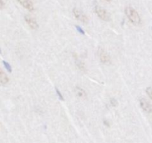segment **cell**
Wrapping results in <instances>:
<instances>
[{
    "instance_id": "obj_1",
    "label": "cell",
    "mask_w": 152,
    "mask_h": 143,
    "mask_svg": "<svg viewBox=\"0 0 152 143\" xmlns=\"http://www.w3.org/2000/svg\"><path fill=\"white\" fill-rule=\"evenodd\" d=\"M125 14L128 20L135 26H139L141 24V18L140 14L134 8L131 6H127L125 8Z\"/></svg>"
},
{
    "instance_id": "obj_2",
    "label": "cell",
    "mask_w": 152,
    "mask_h": 143,
    "mask_svg": "<svg viewBox=\"0 0 152 143\" xmlns=\"http://www.w3.org/2000/svg\"><path fill=\"white\" fill-rule=\"evenodd\" d=\"M95 13H96V15L99 17V18L104 20V21L109 22L111 20L110 14L107 10L102 8V7L96 5V6L95 7Z\"/></svg>"
},
{
    "instance_id": "obj_3",
    "label": "cell",
    "mask_w": 152,
    "mask_h": 143,
    "mask_svg": "<svg viewBox=\"0 0 152 143\" xmlns=\"http://www.w3.org/2000/svg\"><path fill=\"white\" fill-rule=\"evenodd\" d=\"M72 13L74 17H75L77 20H79L80 22L84 23V24L88 23L89 22L88 17H87V15H86L84 13H83L81 10L78 9V8H74L72 10Z\"/></svg>"
},
{
    "instance_id": "obj_4",
    "label": "cell",
    "mask_w": 152,
    "mask_h": 143,
    "mask_svg": "<svg viewBox=\"0 0 152 143\" xmlns=\"http://www.w3.org/2000/svg\"><path fill=\"white\" fill-rule=\"evenodd\" d=\"M98 53H99V59H100V61L102 63L109 64L110 63V57L104 49H103L102 48H99Z\"/></svg>"
},
{
    "instance_id": "obj_5",
    "label": "cell",
    "mask_w": 152,
    "mask_h": 143,
    "mask_svg": "<svg viewBox=\"0 0 152 143\" xmlns=\"http://www.w3.org/2000/svg\"><path fill=\"white\" fill-rule=\"evenodd\" d=\"M25 20H26V23L29 26V27L31 29H33V30H37V29L39 28V25H38L37 22L33 17H31V16H25Z\"/></svg>"
},
{
    "instance_id": "obj_6",
    "label": "cell",
    "mask_w": 152,
    "mask_h": 143,
    "mask_svg": "<svg viewBox=\"0 0 152 143\" xmlns=\"http://www.w3.org/2000/svg\"><path fill=\"white\" fill-rule=\"evenodd\" d=\"M140 104L142 109L145 112H146L147 113H152V106L147 100H145V98H141L140 100Z\"/></svg>"
},
{
    "instance_id": "obj_7",
    "label": "cell",
    "mask_w": 152,
    "mask_h": 143,
    "mask_svg": "<svg viewBox=\"0 0 152 143\" xmlns=\"http://www.w3.org/2000/svg\"><path fill=\"white\" fill-rule=\"evenodd\" d=\"M17 2L28 11H33L34 10V6L31 0H17Z\"/></svg>"
},
{
    "instance_id": "obj_8",
    "label": "cell",
    "mask_w": 152,
    "mask_h": 143,
    "mask_svg": "<svg viewBox=\"0 0 152 143\" xmlns=\"http://www.w3.org/2000/svg\"><path fill=\"white\" fill-rule=\"evenodd\" d=\"M73 55H74L75 59V63H76V65H77V67H78V68L79 69L81 72L87 71V68H86L85 64H84L82 61H81L78 58H77V55H76V57H75V54Z\"/></svg>"
},
{
    "instance_id": "obj_9",
    "label": "cell",
    "mask_w": 152,
    "mask_h": 143,
    "mask_svg": "<svg viewBox=\"0 0 152 143\" xmlns=\"http://www.w3.org/2000/svg\"><path fill=\"white\" fill-rule=\"evenodd\" d=\"M9 82V78L7 76L6 74L2 71V69L0 68V84H6Z\"/></svg>"
},
{
    "instance_id": "obj_10",
    "label": "cell",
    "mask_w": 152,
    "mask_h": 143,
    "mask_svg": "<svg viewBox=\"0 0 152 143\" xmlns=\"http://www.w3.org/2000/svg\"><path fill=\"white\" fill-rule=\"evenodd\" d=\"M75 92H76V94L78 95V97H80V98L87 97V93H86V92L84 91L82 88H81V87H76Z\"/></svg>"
},
{
    "instance_id": "obj_11",
    "label": "cell",
    "mask_w": 152,
    "mask_h": 143,
    "mask_svg": "<svg viewBox=\"0 0 152 143\" xmlns=\"http://www.w3.org/2000/svg\"><path fill=\"white\" fill-rule=\"evenodd\" d=\"M2 63H3V65L5 66V69L8 70V72H12V68H11V66L10 65L9 63L6 62V61H2Z\"/></svg>"
},
{
    "instance_id": "obj_12",
    "label": "cell",
    "mask_w": 152,
    "mask_h": 143,
    "mask_svg": "<svg viewBox=\"0 0 152 143\" xmlns=\"http://www.w3.org/2000/svg\"><path fill=\"white\" fill-rule=\"evenodd\" d=\"M55 91H56V93H57V95H58V98H59L61 99V101H64V96H62V94H61V92H60V90H58V89L57 88V87H55Z\"/></svg>"
},
{
    "instance_id": "obj_13",
    "label": "cell",
    "mask_w": 152,
    "mask_h": 143,
    "mask_svg": "<svg viewBox=\"0 0 152 143\" xmlns=\"http://www.w3.org/2000/svg\"><path fill=\"white\" fill-rule=\"evenodd\" d=\"M146 93L149 96V98L152 100V87H147V89H146Z\"/></svg>"
},
{
    "instance_id": "obj_14",
    "label": "cell",
    "mask_w": 152,
    "mask_h": 143,
    "mask_svg": "<svg viewBox=\"0 0 152 143\" xmlns=\"http://www.w3.org/2000/svg\"><path fill=\"white\" fill-rule=\"evenodd\" d=\"M110 104L112 105L113 107H116V106L118 105V101L116 99H115L114 98H113L110 99Z\"/></svg>"
},
{
    "instance_id": "obj_15",
    "label": "cell",
    "mask_w": 152,
    "mask_h": 143,
    "mask_svg": "<svg viewBox=\"0 0 152 143\" xmlns=\"http://www.w3.org/2000/svg\"><path fill=\"white\" fill-rule=\"evenodd\" d=\"M75 28H76V29H77V31H78L79 32L80 34H83V35L85 34V32H84V31L83 30V29L81 28L80 27V26H75Z\"/></svg>"
},
{
    "instance_id": "obj_16",
    "label": "cell",
    "mask_w": 152,
    "mask_h": 143,
    "mask_svg": "<svg viewBox=\"0 0 152 143\" xmlns=\"http://www.w3.org/2000/svg\"><path fill=\"white\" fill-rule=\"evenodd\" d=\"M4 6H5V3H4L3 0H0V9L3 8Z\"/></svg>"
},
{
    "instance_id": "obj_17",
    "label": "cell",
    "mask_w": 152,
    "mask_h": 143,
    "mask_svg": "<svg viewBox=\"0 0 152 143\" xmlns=\"http://www.w3.org/2000/svg\"><path fill=\"white\" fill-rule=\"evenodd\" d=\"M104 125H105V126H107V127H110V122H108V120H107V119H104L103 122Z\"/></svg>"
},
{
    "instance_id": "obj_18",
    "label": "cell",
    "mask_w": 152,
    "mask_h": 143,
    "mask_svg": "<svg viewBox=\"0 0 152 143\" xmlns=\"http://www.w3.org/2000/svg\"><path fill=\"white\" fill-rule=\"evenodd\" d=\"M104 1H106V2H111V0H104Z\"/></svg>"
},
{
    "instance_id": "obj_19",
    "label": "cell",
    "mask_w": 152,
    "mask_h": 143,
    "mask_svg": "<svg viewBox=\"0 0 152 143\" xmlns=\"http://www.w3.org/2000/svg\"><path fill=\"white\" fill-rule=\"evenodd\" d=\"M2 53V50H1V49H0V54Z\"/></svg>"
}]
</instances>
